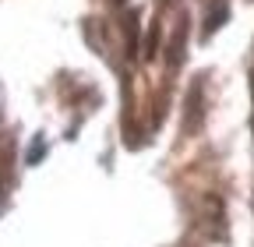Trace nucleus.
I'll use <instances>...</instances> for the list:
<instances>
[{"label":"nucleus","mask_w":254,"mask_h":247,"mask_svg":"<svg viewBox=\"0 0 254 247\" xmlns=\"http://www.w3.org/2000/svg\"><path fill=\"white\" fill-rule=\"evenodd\" d=\"M113 4H127V0H113Z\"/></svg>","instance_id":"1"}]
</instances>
